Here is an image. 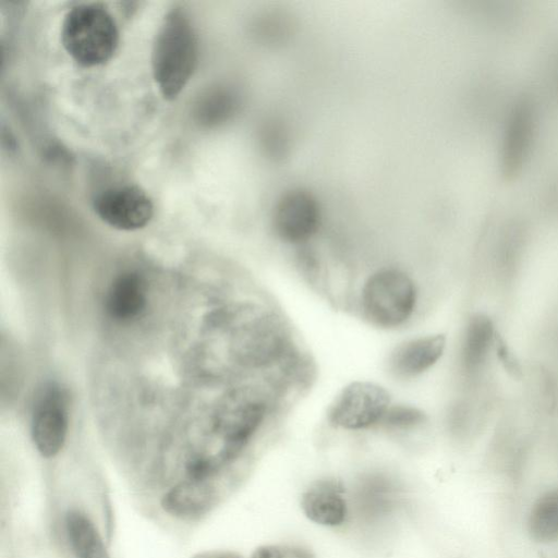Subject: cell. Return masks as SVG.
Segmentation results:
<instances>
[{
    "mask_svg": "<svg viewBox=\"0 0 558 558\" xmlns=\"http://www.w3.org/2000/svg\"><path fill=\"white\" fill-rule=\"evenodd\" d=\"M355 497L357 508L363 515L378 518L391 510L397 492L388 478L371 475L361 481Z\"/></svg>",
    "mask_w": 558,
    "mask_h": 558,
    "instance_id": "5bb4252c",
    "label": "cell"
},
{
    "mask_svg": "<svg viewBox=\"0 0 558 558\" xmlns=\"http://www.w3.org/2000/svg\"><path fill=\"white\" fill-rule=\"evenodd\" d=\"M301 507L311 521L325 526H340L349 515L344 490L335 480H320L311 485L302 495Z\"/></svg>",
    "mask_w": 558,
    "mask_h": 558,
    "instance_id": "9c48e42d",
    "label": "cell"
},
{
    "mask_svg": "<svg viewBox=\"0 0 558 558\" xmlns=\"http://www.w3.org/2000/svg\"><path fill=\"white\" fill-rule=\"evenodd\" d=\"M497 331L493 322L483 315H476L469 322L462 341L461 360L469 373L482 368L493 348H495Z\"/></svg>",
    "mask_w": 558,
    "mask_h": 558,
    "instance_id": "7c38bea8",
    "label": "cell"
},
{
    "mask_svg": "<svg viewBox=\"0 0 558 558\" xmlns=\"http://www.w3.org/2000/svg\"><path fill=\"white\" fill-rule=\"evenodd\" d=\"M446 347L447 338L442 333L408 339L391 351L388 357V369L400 379L415 378L438 363Z\"/></svg>",
    "mask_w": 558,
    "mask_h": 558,
    "instance_id": "ba28073f",
    "label": "cell"
},
{
    "mask_svg": "<svg viewBox=\"0 0 558 558\" xmlns=\"http://www.w3.org/2000/svg\"><path fill=\"white\" fill-rule=\"evenodd\" d=\"M416 305L415 282L400 268H378L362 284L361 312L377 328L391 330L402 327L412 318Z\"/></svg>",
    "mask_w": 558,
    "mask_h": 558,
    "instance_id": "277c9868",
    "label": "cell"
},
{
    "mask_svg": "<svg viewBox=\"0 0 558 558\" xmlns=\"http://www.w3.org/2000/svg\"><path fill=\"white\" fill-rule=\"evenodd\" d=\"M65 530L75 558H110L96 526L82 511H68Z\"/></svg>",
    "mask_w": 558,
    "mask_h": 558,
    "instance_id": "4fadbf2b",
    "label": "cell"
},
{
    "mask_svg": "<svg viewBox=\"0 0 558 558\" xmlns=\"http://www.w3.org/2000/svg\"><path fill=\"white\" fill-rule=\"evenodd\" d=\"M94 209L105 223L122 231L142 229L154 216L150 197L136 185L106 189L95 197Z\"/></svg>",
    "mask_w": 558,
    "mask_h": 558,
    "instance_id": "52a82bcc",
    "label": "cell"
},
{
    "mask_svg": "<svg viewBox=\"0 0 558 558\" xmlns=\"http://www.w3.org/2000/svg\"><path fill=\"white\" fill-rule=\"evenodd\" d=\"M69 429L68 396L58 384L46 385L38 395L32 415V438L45 458L63 448Z\"/></svg>",
    "mask_w": 558,
    "mask_h": 558,
    "instance_id": "8992f818",
    "label": "cell"
},
{
    "mask_svg": "<svg viewBox=\"0 0 558 558\" xmlns=\"http://www.w3.org/2000/svg\"><path fill=\"white\" fill-rule=\"evenodd\" d=\"M391 405L389 391L372 381H353L335 398L328 411L331 426L343 430H365L380 425Z\"/></svg>",
    "mask_w": 558,
    "mask_h": 558,
    "instance_id": "5b68a950",
    "label": "cell"
},
{
    "mask_svg": "<svg viewBox=\"0 0 558 558\" xmlns=\"http://www.w3.org/2000/svg\"><path fill=\"white\" fill-rule=\"evenodd\" d=\"M61 41L77 64L94 68L111 59L119 45V31L114 19L104 5L82 3L65 14Z\"/></svg>",
    "mask_w": 558,
    "mask_h": 558,
    "instance_id": "3957f363",
    "label": "cell"
},
{
    "mask_svg": "<svg viewBox=\"0 0 558 558\" xmlns=\"http://www.w3.org/2000/svg\"><path fill=\"white\" fill-rule=\"evenodd\" d=\"M202 558H239L232 554H218L216 556L202 557Z\"/></svg>",
    "mask_w": 558,
    "mask_h": 558,
    "instance_id": "d6986e66",
    "label": "cell"
},
{
    "mask_svg": "<svg viewBox=\"0 0 558 558\" xmlns=\"http://www.w3.org/2000/svg\"><path fill=\"white\" fill-rule=\"evenodd\" d=\"M279 392L264 380L242 385L230 391L221 403L217 429L222 437L220 462L234 460L274 414Z\"/></svg>",
    "mask_w": 558,
    "mask_h": 558,
    "instance_id": "7a4b0ae2",
    "label": "cell"
},
{
    "mask_svg": "<svg viewBox=\"0 0 558 558\" xmlns=\"http://www.w3.org/2000/svg\"><path fill=\"white\" fill-rule=\"evenodd\" d=\"M251 558H315L313 553L304 547L294 545L260 546Z\"/></svg>",
    "mask_w": 558,
    "mask_h": 558,
    "instance_id": "ac0fdd59",
    "label": "cell"
},
{
    "mask_svg": "<svg viewBox=\"0 0 558 558\" xmlns=\"http://www.w3.org/2000/svg\"><path fill=\"white\" fill-rule=\"evenodd\" d=\"M147 305L144 278L134 270H125L111 281L106 296L105 310L110 318L129 323L138 318Z\"/></svg>",
    "mask_w": 558,
    "mask_h": 558,
    "instance_id": "30bf717a",
    "label": "cell"
},
{
    "mask_svg": "<svg viewBox=\"0 0 558 558\" xmlns=\"http://www.w3.org/2000/svg\"><path fill=\"white\" fill-rule=\"evenodd\" d=\"M234 99L228 92L218 90L206 97L201 105L198 114L206 123H217L232 112Z\"/></svg>",
    "mask_w": 558,
    "mask_h": 558,
    "instance_id": "e0dca14e",
    "label": "cell"
},
{
    "mask_svg": "<svg viewBox=\"0 0 558 558\" xmlns=\"http://www.w3.org/2000/svg\"><path fill=\"white\" fill-rule=\"evenodd\" d=\"M426 418V414L416 407L391 404L380 425L391 430H408L424 424Z\"/></svg>",
    "mask_w": 558,
    "mask_h": 558,
    "instance_id": "2e32d148",
    "label": "cell"
},
{
    "mask_svg": "<svg viewBox=\"0 0 558 558\" xmlns=\"http://www.w3.org/2000/svg\"><path fill=\"white\" fill-rule=\"evenodd\" d=\"M216 492L207 481L186 480L173 486L161 498L165 512L180 519H194L214 505Z\"/></svg>",
    "mask_w": 558,
    "mask_h": 558,
    "instance_id": "8fae6325",
    "label": "cell"
},
{
    "mask_svg": "<svg viewBox=\"0 0 558 558\" xmlns=\"http://www.w3.org/2000/svg\"><path fill=\"white\" fill-rule=\"evenodd\" d=\"M198 63V40L192 22L181 8L163 17L154 40L151 70L160 94L175 99L184 89Z\"/></svg>",
    "mask_w": 558,
    "mask_h": 558,
    "instance_id": "6da1fadb",
    "label": "cell"
},
{
    "mask_svg": "<svg viewBox=\"0 0 558 558\" xmlns=\"http://www.w3.org/2000/svg\"><path fill=\"white\" fill-rule=\"evenodd\" d=\"M527 531L538 543L558 542V488L544 493L533 504L527 518Z\"/></svg>",
    "mask_w": 558,
    "mask_h": 558,
    "instance_id": "9a60e30c",
    "label": "cell"
}]
</instances>
